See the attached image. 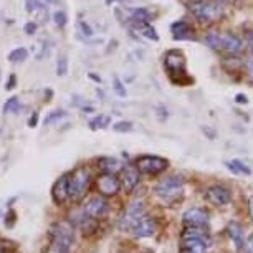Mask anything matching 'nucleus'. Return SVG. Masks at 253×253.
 Instances as JSON below:
<instances>
[{
  "mask_svg": "<svg viewBox=\"0 0 253 253\" xmlns=\"http://www.w3.org/2000/svg\"><path fill=\"white\" fill-rule=\"evenodd\" d=\"M114 89H116V93L119 94V96H126V89L123 88V83L118 76H114Z\"/></svg>",
  "mask_w": 253,
  "mask_h": 253,
  "instance_id": "32",
  "label": "nucleus"
},
{
  "mask_svg": "<svg viewBox=\"0 0 253 253\" xmlns=\"http://www.w3.org/2000/svg\"><path fill=\"white\" fill-rule=\"evenodd\" d=\"M121 182V187L124 189V192H132L137 184H139V170L136 167H126L123 169V179L119 180Z\"/></svg>",
  "mask_w": 253,
  "mask_h": 253,
  "instance_id": "16",
  "label": "nucleus"
},
{
  "mask_svg": "<svg viewBox=\"0 0 253 253\" xmlns=\"http://www.w3.org/2000/svg\"><path fill=\"white\" fill-rule=\"evenodd\" d=\"M25 7L28 13H35V12H45V5L40 0H25Z\"/></svg>",
  "mask_w": 253,
  "mask_h": 253,
  "instance_id": "25",
  "label": "nucleus"
},
{
  "mask_svg": "<svg viewBox=\"0 0 253 253\" xmlns=\"http://www.w3.org/2000/svg\"><path fill=\"white\" fill-rule=\"evenodd\" d=\"M109 124H111V118L106 116V114H98L96 118H93L91 121H89V127H91V129H104Z\"/></svg>",
  "mask_w": 253,
  "mask_h": 253,
  "instance_id": "22",
  "label": "nucleus"
},
{
  "mask_svg": "<svg viewBox=\"0 0 253 253\" xmlns=\"http://www.w3.org/2000/svg\"><path fill=\"white\" fill-rule=\"evenodd\" d=\"M237 98H238V99H237L238 103H247V96H243V94H238Z\"/></svg>",
  "mask_w": 253,
  "mask_h": 253,
  "instance_id": "39",
  "label": "nucleus"
},
{
  "mask_svg": "<svg viewBox=\"0 0 253 253\" xmlns=\"http://www.w3.org/2000/svg\"><path fill=\"white\" fill-rule=\"evenodd\" d=\"M108 3H113V2H118V0H106Z\"/></svg>",
  "mask_w": 253,
  "mask_h": 253,
  "instance_id": "41",
  "label": "nucleus"
},
{
  "mask_svg": "<svg viewBox=\"0 0 253 253\" xmlns=\"http://www.w3.org/2000/svg\"><path fill=\"white\" fill-rule=\"evenodd\" d=\"M156 230H157V223H156V220L146 213V215L141 218V222L137 223V225L134 227V230H132L131 233H132L134 237H137V238H147V237H152V235H154Z\"/></svg>",
  "mask_w": 253,
  "mask_h": 253,
  "instance_id": "14",
  "label": "nucleus"
},
{
  "mask_svg": "<svg viewBox=\"0 0 253 253\" xmlns=\"http://www.w3.org/2000/svg\"><path fill=\"white\" fill-rule=\"evenodd\" d=\"M182 220L189 227H207L209 225V213L204 209H189L182 215Z\"/></svg>",
  "mask_w": 253,
  "mask_h": 253,
  "instance_id": "13",
  "label": "nucleus"
},
{
  "mask_svg": "<svg viewBox=\"0 0 253 253\" xmlns=\"http://www.w3.org/2000/svg\"><path fill=\"white\" fill-rule=\"evenodd\" d=\"M243 70H245L248 78L253 81V56H248V58L243 60Z\"/></svg>",
  "mask_w": 253,
  "mask_h": 253,
  "instance_id": "29",
  "label": "nucleus"
},
{
  "mask_svg": "<svg viewBox=\"0 0 253 253\" xmlns=\"http://www.w3.org/2000/svg\"><path fill=\"white\" fill-rule=\"evenodd\" d=\"M63 116H65V111H61V109H56V111H51L48 116L45 118V123L50 124V123H53V121H56V119H60V118H63Z\"/></svg>",
  "mask_w": 253,
  "mask_h": 253,
  "instance_id": "31",
  "label": "nucleus"
},
{
  "mask_svg": "<svg viewBox=\"0 0 253 253\" xmlns=\"http://www.w3.org/2000/svg\"><path fill=\"white\" fill-rule=\"evenodd\" d=\"M169 166V161L159 156H139L136 159V169L142 174L147 175H157L161 172H164Z\"/></svg>",
  "mask_w": 253,
  "mask_h": 253,
  "instance_id": "8",
  "label": "nucleus"
},
{
  "mask_svg": "<svg viewBox=\"0 0 253 253\" xmlns=\"http://www.w3.org/2000/svg\"><path fill=\"white\" fill-rule=\"evenodd\" d=\"M137 30H139L144 37L151 38V40H157V38H159V37H157L156 30L149 25V23H139V25H137Z\"/></svg>",
  "mask_w": 253,
  "mask_h": 253,
  "instance_id": "26",
  "label": "nucleus"
},
{
  "mask_svg": "<svg viewBox=\"0 0 253 253\" xmlns=\"http://www.w3.org/2000/svg\"><path fill=\"white\" fill-rule=\"evenodd\" d=\"M114 131H118V132H126V131H131L132 129V123L129 121H121V123H118V124H114Z\"/></svg>",
  "mask_w": 253,
  "mask_h": 253,
  "instance_id": "30",
  "label": "nucleus"
},
{
  "mask_svg": "<svg viewBox=\"0 0 253 253\" xmlns=\"http://www.w3.org/2000/svg\"><path fill=\"white\" fill-rule=\"evenodd\" d=\"M68 177H70V174L61 175V177L53 184V187H51V197H53L55 204H63V202H66V200L70 199Z\"/></svg>",
  "mask_w": 253,
  "mask_h": 253,
  "instance_id": "15",
  "label": "nucleus"
},
{
  "mask_svg": "<svg viewBox=\"0 0 253 253\" xmlns=\"http://www.w3.org/2000/svg\"><path fill=\"white\" fill-rule=\"evenodd\" d=\"M189 10L194 18L202 23L218 22L225 17V8L222 2H217V0H194L189 3Z\"/></svg>",
  "mask_w": 253,
  "mask_h": 253,
  "instance_id": "2",
  "label": "nucleus"
},
{
  "mask_svg": "<svg viewBox=\"0 0 253 253\" xmlns=\"http://www.w3.org/2000/svg\"><path fill=\"white\" fill-rule=\"evenodd\" d=\"M248 212H250V217L253 218V197H250V200H248Z\"/></svg>",
  "mask_w": 253,
  "mask_h": 253,
  "instance_id": "38",
  "label": "nucleus"
},
{
  "mask_svg": "<svg viewBox=\"0 0 253 253\" xmlns=\"http://www.w3.org/2000/svg\"><path fill=\"white\" fill-rule=\"evenodd\" d=\"M66 73H68V58H66V55H61L56 61V75L66 76Z\"/></svg>",
  "mask_w": 253,
  "mask_h": 253,
  "instance_id": "27",
  "label": "nucleus"
},
{
  "mask_svg": "<svg viewBox=\"0 0 253 253\" xmlns=\"http://www.w3.org/2000/svg\"><path fill=\"white\" fill-rule=\"evenodd\" d=\"M217 2H222V0H217Z\"/></svg>",
  "mask_w": 253,
  "mask_h": 253,
  "instance_id": "43",
  "label": "nucleus"
},
{
  "mask_svg": "<svg viewBox=\"0 0 253 253\" xmlns=\"http://www.w3.org/2000/svg\"><path fill=\"white\" fill-rule=\"evenodd\" d=\"M205 199L215 207H223V205L232 202V190L225 185H212L205 192Z\"/></svg>",
  "mask_w": 253,
  "mask_h": 253,
  "instance_id": "10",
  "label": "nucleus"
},
{
  "mask_svg": "<svg viewBox=\"0 0 253 253\" xmlns=\"http://www.w3.org/2000/svg\"><path fill=\"white\" fill-rule=\"evenodd\" d=\"M53 22H55V25L56 27H60V28H63L66 23H68V15L63 12V10H56L53 13Z\"/></svg>",
  "mask_w": 253,
  "mask_h": 253,
  "instance_id": "28",
  "label": "nucleus"
},
{
  "mask_svg": "<svg viewBox=\"0 0 253 253\" xmlns=\"http://www.w3.org/2000/svg\"><path fill=\"white\" fill-rule=\"evenodd\" d=\"M75 242V228L70 222H56L50 232L48 253H68Z\"/></svg>",
  "mask_w": 253,
  "mask_h": 253,
  "instance_id": "1",
  "label": "nucleus"
},
{
  "mask_svg": "<svg viewBox=\"0 0 253 253\" xmlns=\"http://www.w3.org/2000/svg\"><path fill=\"white\" fill-rule=\"evenodd\" d=\"M164 68L169 73V76L172 80H175V76H182L187 78V70H185V58L184 55L177 50H170L164 55ZM180 83V78H179Z\"/></svg>",
  "mask_w": 253,
  "mask_h": 253,
  "instance_id": "9",
  "label": "nucleus"
},
{
  "mask_svg": "<svg viewBox=\"0 0 253 253\" xmlns=\"http://www.w3.org/2000/svg\"><path fill=\"white\" fill-rule=\"evenodd\" d=\"M99 169L103 174H118L123 170V162L116 157H103L99 159Z\"/></svg>",
  "mask_w": 253,
  "mask_h": 253,
  "instance_id": "17",
  "label": "nucleus"
},
{
  "mask_svg": "<svg viewBox=\"0 0 253 253\" xmlns=\"http://www.w3.org/2000/svg\"><path fill=\"white\" fill-rule=\"evenodd\" d=\"M243 247H245L247 253H253V233H250L247 238V242L243 243Z\"/></svg>",
  "mask_w": 253,
  "mask_h": 253,
  "instance_id": "34",
  "label": "nucleus"
},
{
  "mask_svg": "<svg viewBox=\"0 0 253 253\" xmlns=\"http://www.w3.org/2000/svg\"><path fill=\"white\" fill-rule=\"evenodd\" d=\"M91 182V174L86 167H78L68 177V194L71 200H80L84 197Z\"/></svg>",
  "mask_w": 253,
  "mask_h": 253,
  "instance_id": "5",
  "label": "nucleus"
},
{
  "mask_svg": "<svg viewBox=\"0 0 253 253\" xmlns=\"http://www.w3.org/2000/svg\"><path fill=\"white\" fill-rule=\"evenodd\" d=\"M205 227H185L182 232V247L180 253H207L210 247V238Z\"/></svg>",
  "mask_w": 253,
  "mask_h": 253,
  "instance_id": "3",
  "label": "nucleus"
},
{
  "mask_svg": "<svg viewBox=\"0 0 253 253\" xmlns=\"http://www.w3.org/2000/svg\"><path fill=\"white\" fill-rule=\"evenodd\" d=\"M131 18L134 20L136 25H139V23H149V20H151V12L147 10V8H144V7L134 8V10H132Z\"/></svg>",
  "mask_w": 253,
  "mask_h": 253,
  "instance_id": "21",
  "label": "nucleus"
},
{
  "mask_svg": "<svg viewBox=\"0 0 253 253\" xmlns=\"http://www.w3.org/2000/svg\"><path fill=\"white\" fill-rule=\"evenodd\" d=\"M83 213L89 218H103L108 213V200L98 195V197H91L84 204Z\"/></svg>",
  "mask_w": 253,
  "mask_h": 253,
  "instance_id": "11",
  "label": "nucleus"
},
{
  "mask_svg": "<svg viewBox=\"0 0 253 253\" xmlns=\"http://www.w3.org/2000/svg\"><path fill=\"white\" fill-rule=\"evenodd\" d=\"M184 184L185 182L182 177L172 175V177L161 180V182L156 185V194L159 195L162 200H166V202H174V200H177L180 195H182Z\"/></svg>",
  "mask_w": 253,
  "mask_h": 253,
  "instance_id": "6",
  "label": "nucleus"
},
{
  "mask_svg": "<svg viewBox=\"0 0 253 253\" xmlns=\"http://www.w3.org/2000/svg\"><path fill=\"white\" fill-rule=\"evenodd\" d=\"M98 190L101 195H116L121 190V182L116 174H103L98 177Z\"/></svg>",
  "mask_w": 253,
  "mask_h": 253,
  "instance_id": "12",
  "label": "nucleus"
},
{
  "mask_svg": "<svg viewBox=\"0 0 253 253\" xmlns=\"http://www.w3.org/2000/svg\"><path fill=\"white\" fill-rule=\"evenodd\" d=\"M0 253H5V252H3V248H2V247H0Z\"/></svg>",
  "mask_w": 253,
  "mask_h": 253,
  "instance_id": "42",
  "label": "nucleus"
},
{
  "mask_svg": "<svg viewBox=\"0 0 253 253\" xmlns=\"http://www.w3.org/2000/svg\"><path fill=\"white\" fill-rule=\"evenodd\" d=\"M228 235H230L232 242L235 243L237 250H242L243 248V243H245V238H243V228L238 222H232L230 225L227 228Z\"/></svg>",
  "mask_w": 253,
  "mask_h": 253,
  "instance_id": "18",
  "label": "nucleus"
},
{
  "mask_svg": "<svg viewBox=\"0 0 253 253\" xmlns=\"http://www.w3.org/2000/svg\"><path fill=\"white\" fill-rule=\"evenodd\" d=\"M28 58V51L25 48H15L12 50L10 53H8V60L12 61V63H18V61H25Z\"/></svg>",
  "mask_w": 253,
  "mask_h": 253,
  "instance_id": "23",
  "label": "nucleus"
},
{
  "mask_svg": "<svg viewBox=\"0 0 253 253\" xmlns=\"http://www.w3.org/2000/svg\"><path fill=\"white\" fill-rule=\"evenodd\" d=\"M15 81H17V80H15V76L12 75L10 78H8V83H7V86H5V88H7V89H13V88H15Z\"/></svg>",
  "mask_w": 253,
  "mask_h": 253,
  "instance_id": "37",
  "label": "nucleus"
},
{
  "mask_svg": "<svg viewBox=\"0 0 253 253\" xmlns=\"http://www.w3.org/2000/svg\"><path fill=\"white\" fill-rule=\"evenodd\" d=\"M46 3H58V0H46Z\"/></svg>",
  "mask_w": 253,
  "mask_h": 253,
  "instance_id": "40",
  "label": "nucleus"
},
{
  "mask_svg": "<svg viewBox=\"0 0 253 253\" xmlns=\"http://www.w3.org/2000/svg\"><path fill=\"white\" fill-rule=\"evenodd\" d=\"M144 215H146L144 204L139 202V200H137V202L129 204V205H127V209L124 210V215L121 217V220H119V230L131 233Z\"/></svg>",
  "mask_w": 253,
  "mask_h": 253,
  "instance_id": "7",
  "label": "nucleus"
},
{
  "mask_svg": "<svg viewBox=\"0 0 253 253\" xmlns=\"http://www.w3.org/2000/svg\"><path fill=\"white\" fill-rule=\"evenodd\" d=\"M78 27L81 28V32H83V35H86V37H91V35H93V30H91V27H89L88 23L80 22V23H78Z\"/></svg>",
  "mask_w": 253,
  "mask_h": 253,
  "instance_id": "33",
  "label": "nucleus"
},
{
  "mask_svg": "<svg viewBox=\"0 0 253 253\" xmlns=\"http://www.w3.org/2000/svg\"><path fill=\"white\" fill-rule=\"evenodd\" d=\"M172 33H174V38H179V40H182V38H190L194 33V28L189 25L185 20H179L175 22L172 25Z\"/></svg>",
  "mask_w": 253,
  "mask_h": 253,
  "instance_id": "19",
  "label": "nucleus"
},
{
  "mask_svg": "<svg viewBox=\"0 0 253 253\" xmlns=\"http://www.w3.org/2000/svg\"><path fill=\"white\" fill-rule=\"evenodd\" d=\"M38 123V113H33V116L30 118V121H28V126L30 127H35Z\"/></svg>",
  "mask_w": 253,
  "mask_h": 253,
  "instance_id": "36",
  "label": "nucleus"
},
{
  "mask_svg": "<svg viewBox=\"0 0 253 253\" xmlns=\"http://www.w3.org/2000/svg\"><path fill=\"white\" fill-rule=\"evenodd\" d=\"M18 109H20V101H18V98H10L7 99V103L3 104V113L5 114H15L18 113Z\"/></svg>",
  "mask_w": 253,
  "mask_h": 253,
  "instance_id": "24",
  "label": "nucleus"
},
{
  "mask_svg": "<svg viewBox=\"0 0 253 253\" xmlns=\"http://www.w3.org/2000/svg\"><path fill=\"white\" fill-rule=\"evenodd\" d=\"M205 43H207L212 50L222 51V53H228V55L240 53L243 48V42L237 35H233V33L212 32L205 37Z\"/></svg>",
  "mask_w": 253,
  "mask_h": 253,
  "instance_id": "4",
  "label": "nucleus"
},
{
  "mask_svg": "<svg viewBox=\"0 0 253 253\" xmlns=\"http://www.w3.org/2000/svg\"><path fill=\"white\" fill-rule=\"evenodd\" d=\"M225 166H227V169H228V170H232L233 174H250V172H252L250 167H248L247 164H243V162H242V161H238V159L227 161V162H225Z\"/></svg>",
  "mask_w": 253,
  "mask_h": 253,
  "instance_id": "20",
  "label": "nucleus"
},
{
  "mask_svg": "<svg viewBox=\"0 0 253 253\" xmlns=\"http://www.w3.org/2000/svg\"><path fill=\"white\" fill-rule=\"evenodd\" d=\"M37 32V23L35 22H28L25 25V33L27 35H33Z\"/></svg>",
  "mask_w": 253,
  "mask_h": 253,
  "instance_id": "35",
  "label": "nucleus"
}]
</instances>
